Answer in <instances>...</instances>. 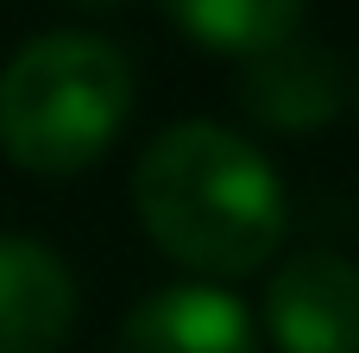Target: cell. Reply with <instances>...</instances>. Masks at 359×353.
Here are the masks:
<instances>
[{"instance_id":"1","label":"cell","mask_w":359,"mask_h":353,"mask_svg":"<svg viewBox=\"0 0 359 353\" xmlns=\"http://www.w3.org/2000/svg\"><path fill=\"white\" fill-rule=\"evenodd\" d=\"M145 240L196 284H233L278 265L290 189L278 164L221 120H170L126 177Z\"/></svg>"},{"instance_id":"3","label":"cell","mask_w":359,"mask_h":353,"mask_svg":"<svg viewBox=\"0 0 359 353\" xmlns=\"http://www.w3.org/2000/svg\"><path fill=\"white\" fill-rule=\"evenodd\" d=\"M259 335L278 353H359V265L328 246L284 253L259 297Z\"/></svg>"},{"instance_id":"6","label":"cell","mask_w":359,"mask_h":353,"mask_svg":"<svg viewBox=\"0 0 359 353\" xmlns=\"http://www.w3.org/2000/svg\"><path fill=\"white\" fill-rule=\"evenodd\" d=\"M82 291L57 246L0 234V353H57L76 328Z\"/></svg>"},{"instance_id":"4","label":"cell","mask_w":359,"mask_h":353,"mask_svg":"<svg viewBox=\"0 0 359 353\" xmlns=\"http://www.w3.org/2000/svg\"><path fill=\"white\" fill-rule=\"evenodd\" d=\"M233 95H240V114L265 133H322L347 107V63L334 44L297 32L246 57L233 76Z\"/></svg>"},{"instance_id":"8","label":"cell","mask_w":359,"mask_h":353,"mask_svg":"<svg viewBox=\"0 0 359 353\" xmlns=\"http://www.w3.org/2000/svg\"><path fill=\"white\" fill-rule=\"evenodd\" d=\"M63 6H76V13H120L126 0H63Z\"/></svg>"},{"instance_id":"5","label":"cell","mask_w":359,"mask_h":353,"mask_svg":"<svg viewBox=\"0 0 359 353\" xmlns=\"http://www.w3.org/2000/svg\"><path fill=\"white\" fill-rule=\"evenodd\" d=\"M114 353H259V316L227 284H164L120 316Z\"/></svg>"},{"instance_id":"2","label":"cell","mask_w":359,"mask_h":353,"mask_svg":"<svg viewBox=\"0 0 359 353\" xmlns=\"http://www.w3.org/2000/svg\"><path fill=\"white\" fill-rule=\"evenodd\" d=\"M139 76L101 32H38L0 63V152L25 177H82L126 133Z\"/></svg>"},{"instance_id":"7","label":"cell","mask_w":359,"mask_h":353,"mask_svg":"<svg viewBox=\"0 0 359 353\" xmlns=\"http://www.w3.org/2000/svg\"><path fill=\"white\" fill-rule=\"evenodd\" d=\"M158 6L196 51H215L233 63L297 38L309 13V0H158Z\"/></svg>"}]
</instances>
